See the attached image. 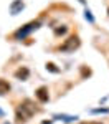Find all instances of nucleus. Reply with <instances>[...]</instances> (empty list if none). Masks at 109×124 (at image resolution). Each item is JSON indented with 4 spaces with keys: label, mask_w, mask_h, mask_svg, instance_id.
I'll list each match as a JSON object with an SVG mask.
<instances>
[{
    "label": "nucleus",
    "mask_w": 109,
    "mask_h": 124,
    "mask_svg": "<svg viewBox=\"0 0 109 124\" xmlns=\"http://www.w3.org/2000/svg\"><path fill=\"white\" fill-rule=\"evenodd\" d=\"M35 113H38V108L35 106V103L30 101V99H25V101L17 108L15 119H17V123H18V124H23V123H27Z\"/></svg>",
    "instance_id": "f257e3e1"
},
{
    "label": "nucleus",
    "mask_w": 109,
    "mask_h": 124,
    "mask_svg": "<svg viewBox=\"0 0 109 124\" xmlns=\"http://www.w3.org/2000/svg\"><path fill=\"white\" fill-rule=\"evenodd\" d=\"M79 45H81V40H79L78 35H71L68 38L65 40L61 45L58 46L59 51H63V53H73L74 50H78Z\"/></svg>",
    "instance_id": "f03ea898"
},
{
    "label": "nucleus",
    "mask_w": 109,
    "mask_h": 124,
    "mask_svg": "<svg viewBox=\"0 0 109 124\" xmlns=\"http://www.w3.org/2000/svg\"><path fill=\"white\" fill-rule=\"evenodd\" d=\"M40 25H41V22L40 20H35V22H30V23H27L25 27H22V28H18L15 33H13V37L17 40H23L28 33H31L33 30H36V28H40Z\"/></svg>",
    "instance_id": "7ed1b4c3"
},
{
    "label": "nucleus",
    "mask_w": 109,
    "mask_h": 124,
    "mask_svg": "<svg viewBox=\"0 0 109 124\" xmlns=\"http://www.w3.org/2000/svg\"><path fill=\"white\" fill-rule=\"evenodd\" d=\"M35 96L40 103H48L50 101V93H48V88L46 86H40L38 89L35 91Z\"/></svg>",
    "instance_id": "20e7f679"
},
{
    "label": "nucleus",
    "mask_w": 109,
    "mask_h": 124,
    "mask_svg": "<svg viewBox=\"0 0 109 124\" xmlns=\"http://www.w3.org/2000/svg\"><path fill=\"white\" fill-rule=\"evenodd\" d=\"M30 76V70L27 66H20L17 71H15V78L20 79V81H25V79H28Z\"/></svg>",
    "instance_id": "39448f33"
},
{
    "label": "nucleus",
    "mask_w": 109,
    "mask_h": 124,
    "mask_svg": "<svg viewBox=\"0 0 109 124\" xmlns=\"http://www.w3.org/2000/svg\"><path fill=\"white\" fill-rule=\"evenodd\" d=\"M23 7H25L23 0H15V2L10 5V13H12V15H17L20 10H23Z\"/></svg>",
    "instance_id": "423d86ee"
},
{
    "label": "nucleus",
    "mask_w": 109,
    "mask_h": 124,
    "mask_svg": "<svg viewBox=\"0 0 109 124\" xmlns=\"http://www.w3.org/2000/svg\"><path fill=\"white\" fill-rule=\"evenodd\" d=\"M8 91H10V85L5 81V79L0 78V96L5 94V93H8Z\"/></svg>",
    "instance_id": "0eeeda50"
},
{
    "label": "nucleus",
    "mask_w": 109,
    "mask_h": 124,
    "mask_svg": "<svg viewBox=\"0 0 109 124\" xmlns=\"http://www.w3.org/2000/svg\"><path fill=\"white\" fill-rule=\"evenodd\" d=\"M66 31H68V27L61 25V27H58V28H55V35H56V37H59V35H65Z\"/></svg>",
    "instance_id": "6e6552de"
},
{
    "label": "nucleus",
    "mask_w": 109,
    "mask_h": 124,
    "mask_svg": "<svg viewBox=\"0 0 109 124\" xmlns=\"http://www.w3.org/2000/svg\"><path fill=\"white\" fill-rule=\"evenodd\" d=\"M46 70L51 71V73H59V68H56L55 63H46Z\"/></svg>",
    "instance_id": "1a4fd4ad"
},
{
    "label": "nucleus",
    "mask_w": 109,
    "mask_h": 124,
    "mask_svg": "<svg viewBox=\"0 0 109 124\" xmlns=\"http://www.w3.org/2000/svg\"><path fill=\"white\" fill-rule=\"evenodd\" d=\"M86 18H88L89 22H91V23L94 22V18H93V15H91V12H89V10H86Z\"/></svg>",
    "instance_id": "9d476101"
},
{
    "label": "nucleus",
    "mask_w": 109,
    "mask_h": 124,
    "mask_svg": "<svg viewBox=\"0 0 109 124\" xmlns=\"http://www.w3.org/2000/svg\"><path fill=\"white\" fill-rule=\"evenodd\" d=\"M93 113H109L108 108H102V109H93Z\"/></svg>",
    "instance_id": "9b49d317"
},
{
    "label": "nucleus",
    "mask_w": 109,
    "mask_h": 124,
    "mask_svg": "<svg viewBox=\"0 0 109 124\" xmlns=\"http://www.w3.org/2000/svg\"><path fill=\"white\" fill-rule=\"evenodd\" d=\"M86 75H91V71H89V70H86V68H83V76H86Z\"/></svg>",
    "instance_id": "f8f14e48"
},
{
    "label": "nucleus",
    "mask_w": 109,
    "mask_h": 124,
    "mask_svg": "<svg viewBox=\"0 0 109 124\" xmlns=\"http://www.w3.org/2000/svg\"><path fill=\"white\" fill-rule=\"evenodd\" d=\"M79 124H102V123H94L93 121V123H79Z\"/></svg>",
    "instance_id": "ddd939ff"
},
{
    "label": "nucleus",
    "mask_w": 109,
    "mask_h": 124,
    "mask_svg": "<svg viewBox=\"0 0 109 124\" xmlns=\"http://www.w3.org/2000/svg\"><path fill=\"white\" fill-rule=\"evenodd\" d=\"M108 15H109V8H108Z\"/></svg>",
    "instance_id": "4468645a"
}]
</instances>
